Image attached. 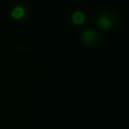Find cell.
I'll return each mask as SVG.
<instances>
[{"instance_id": "cell-1", "label": "cell", "mask_w": 129, "mask_h": 129, "mask_svg": "<svg viewBox=\"0 0 129 129\" xmlns=\"http://www.w3.org/2000/svg\"><path fill=\"white\" fill-rule=\"evenodd\" d=\"M82 40L88 45H94L97 42V34L94 30H86L82 34Z\"/></svg>"}, {"instance_id": "cell-2", "label": "cell", "mask_w": 129, "mask_h": 129, "mask_svg": "<svg viewBox=\"0 0 129 129\" xmlns=\"http://www.w3.org/2000/svg\"><path fill=\"white\" fill-rule=\"evenodd\" d=\"M97 23H98V26L101 27L102 29H108L112 25L111 19L106 15H100L97 18Z\"/></svg>"}, {"instance_id": "cell-3", "label": "cell", "mask_w": 129, "mask_h": 129, "mask_svg": "<svg viewBox=\"0 0 129 129\" xmlns=\"http://www.w3.org/2000/svg\"><path fill=\"white\" fill-rule=\"evenodd\" d=\"M84 20H85V16H84V14L82 12L77 11V12L74 13V15H73V21L76 24H81V23L84 22Z\"/></svg>"}, {"instance_id": "cell-4", "label": "cell", "mask_w": 129, "mask_h": 129, "mask_svg": "<svg viewBox=\"0 0 129 129\" xmlns=\"http://www.w3.org/2000/svg\"><path fill=\"white\" fill-rule=\"evenodd\" d=\"M23 15H24V10L20 6L15 7L13 9V11H12V16L14 18H21V17H23Z\"/></svg>"}]
</instances>
